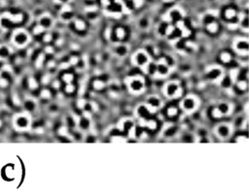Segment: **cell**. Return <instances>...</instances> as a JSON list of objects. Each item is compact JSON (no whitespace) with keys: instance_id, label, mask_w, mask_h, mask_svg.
<instances>
[{"instance_id":"cell-1","label":"cell","mask_w":249,"mask_h":196,"mask_svg":"<svg viewBox=\"0 0 249 196\" xmlns=\"http://www.w3.org/2000/svg\"><path fill=\"white\" fill-rule=\"evenodd\" d=\"M28 41H29V35L24 30H17L13 34V42L17 46L23 47L28 43Z\"/></svg>"},{"instance_id":"cell-2","label":"cell","mask_w":249,"mask_h":196,"mask_svg":"<svg viewBox=\"0 0 249 196\" xmlns=\"http://www.w3.org/2000/svg\"><path fill=\"white\" fill-rule=\"evenodd\" d=\"M14 123H15V126L17 127V129H19V130H26L30 125V118L26 115H23V114L19 115L15 118Z\"/></svg>"},{"instance_id":"cell-3","label":"cell","mask_w":249,"mask_h":196,"mask_svg":"<svg viewBox=\"0 0 249 196\" xmlns=\"http://www.w3.org/2000/svg\"><path fill=\"white\" fill-rule=\"evenodd\" d=\"M129 87L132 92H140L143 89V87H144V83L138 77H133V78L129 80Z\"/></svg>"},{"instance_id":"cell-4","label":"cell","mask_w":249,"mask_h":196,"mask_svg":"<svg viewBox=\"0 0 249 196\" xmlns=\"http://www.w3.org/2000/svg\"><path fill=\"white\" fill-rule=\"evenodd\" d=\"M133 60H134V63L138 66H145L148 64L149 61V57L147 55L146 52H138L137 54H135L134 57H133Z\"/></svg>"},{"instance_id":"cell-5","label":"cell","mask_w":249,"mask_h":196,"mask_svg":"<svg viewBox=\"0 0 249 196\" xmlns=\"http://www.w3.org/2000/svg\"><path fill=\"white\" fill-rule=\"evenodd\" d=\"M178 89H179V87H178V86L176 85V83H168V85L166 86V94L168 96H174L177 94Z\"/></svg>"},{"instance_id":"cell-6","label":"cell","mask_w":249,"mask_h":196,"mask_svg":"<svg viewBox=\"0 0 249 196\" xmlns=\"http://www.w3.org/2000/svg\"><path fill=\"white\" fill-rule=\"evenodd\" d=\"M40 25L43 27V28H50V27L53 25V20L50 16L45 15L40 19Z\"/></svg>"},{"instance_id":"cell-7","label":"cell","mask_w":249,"mask_h":196,"mask_svg":"<svg viewBox=\"0 0 249 196\" xmlns=\"http://www.w3.org/2000/svg\"><path fill=\"white\" fill-rule=\"evenodd\" d=\"M196 106V102L193 98H186L183 102V107L185 108V110L191 111L195 108Z\"/></svg>"},{"instance_id":"cell-8","label":"cell","mask_w":249,"mask_h":196,"mask_svg":"<svg viewBox=\"0 0 249 196\" xmlns=\"http://www.w3.org/2000/svg\"><path fill=\"white\" fill-rule=\"evenodd\" d=\"M10 55V49L7 46H0V59H6Z\"/></svg>"},{"instance_id":"cell-9","label":"cell","mask_w":249,"mask_h":196,"mask_svg":"<svg viewBox=\"0 0 249 196\" xmlns=\"http://www.w3.org/2000/svg\"><path fill=\"white\" fill-rule=\"evenodd\" d=\"M248 47H249V45L246 41H238L237 44V49L238 51H241V52H243V51L246 52L248 50Z\"/></svg>"},{"instance_id":"cell-10","label":"cell","mask_w":249,"mask_h":196,"mask_svg":"<svg viewBox=\"0 0 249 196\" xmlns=\"http://www.w3.org/2000/svg\"><path fill=\"white\" fill-rule=\"evenodd\" d=\"M157 72L160 75H166L168 73V67L166 64H160L157 67Z\"/></svg>"},{"instance_id":"cell-11","label":"cell","mask_w":249,"mask_h":196,"mask_svg":"<svg viewBox=\"0 0 249 196\" xmlns=\"http://www.w3.org/2000/svg\"><path fill=\"white\" fill-rule=\"evenodd\" d=\"M221 76V70L220 69H212L209 72V78L212 80H215L217 78H219Z\"/></svg>"},{"instance_id":"cell-12","label":"cell","mask_w":249,"mask_h":196,"mask_svg":"<svg viewBox=\"0 0 249 196\" xmlns=\"http://www.w3.org/2000/svg\"><path fill=\"white\" fill-rule=\"evenodd\" d=\"M218 133L219 135H221L222 137H226L229 134V128H228L226 125H222L218 128Z\"/></svg>"},{"instance_id":"cell-13","label":"cell","mask_w":249,"mask_h":196,"mask_svg":"<svg viewBox=\"0 0 249 196\" xmlns=\"http://www.w3.org/2000/svg\"><path fill=\"white\" fill-rule=\"evenodd\" d=\"M149 104L153 108H157L158 106H159V104H160V100L158 99V98H156V97H151L150 99H149Z\"/></svg>"},{"instance_id":"cell-14","label":"cell","mask_w":249,"mask_h":196,"mask_svg":"<svg viewBox=\"0 0 249 196\" xmlns=\"http://www.w3.org/2000/svg\"><path fill=\"white\" fill-rule=\"evenodd\" d=\"M217 111L219 112L220 114H226L228 111H229V106L226 104H222V105H220L219 108L217 109Z\"/></svg>"},{"instance_id":"cell-15","label":"cell","mask_w":249,"mask_h":196,"mask_svg":"<svg viewBox=\"0 0 249 196\" xmlns=\"http://www.w3.org/2000/svg\"><path fill=\"white\" fill-rule=\"evenodd\" d=\"M75 27L77 29L82 30V29L85 28V23L82 22V20H77V22L75 23Z\"/></svg>"},{"instance_id":"cell-16","label":"cell","mask_w":249,"mask_h":196,"mask_svg":"<svg viewBox=\"0 0 249 196\" xmlns=\"http://www.w3.org/2000/svg\"><path fill=\"white\" fill-rule=\"evenodd\" d=\"M116 34H117V37L119 38V39H123L125 36V31L123 28H118L116 30Z\"/></svg>"},{"instance_id":"cell-17","label":"cell","mask_w":249,"mask_h":196,"mask_svg":"<svg viewBox=\"0 0 249 196\" xmlns=\"http://www.w3.org/2000/svg\"><path fill=\"white\" fill-rule=\"evenodd\" d=\"M180 17H181L180 13L178 11H173L172 13H171V19L172 20H179Z\"/></svg>"},{"instance_id":"cell-18","label":"cell","mask_w":249,"mask_h":196,"mask_svg":"<svg viewBox=\"0 0 249 196\" xmlns=\"http://www.w3.org/2000/svg\"><path fill=\"white\" fill-rule=\"evenodd\" d=\"M230 54H222V59H223V61H225V62H228L230 60Z\"/></svg>"},{"instance_id":"cell-19","label":"cell","mask_w":249,"mask_h":196,"mask_svg":"<svg viewBox=\"0 0 249 196\" xmlns=\"http://www.w3.org/2000/svg\"><path fill=\"white\" fill-rule=\"evenodd\" d=\"M58 1H59V2H62V3H66V2L68 1V0H58Z\"/></svg>"}]
</instances>
